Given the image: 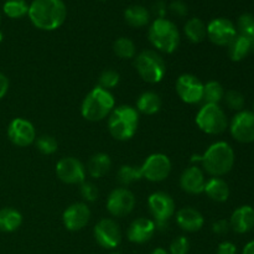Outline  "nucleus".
Here are the masks:
<instances>
[{
    "label": "nucleus",
    "instance_id": "nucleus-40",
    "mask_svg": "<svg viewBox=\"0 0 254 254\" xmlns=\"http://www.w3.org/2000/svg\"><path fill=\"white\" fill-rule=\"evenodd\" d=\"M230 230H231L230 221L227 220H218L212 225V231L213 233H216V235L223 236L226 235V233H228V231Z\"/></svg>",
    "mask_w": 254,
    "mask_h": 254
},
{
    "label": "nucleus",
    "instance_id": "nucleus-44",
    "mask_svg": "<svg viewBox=\"0 0 254 254\" xmlns=\"http://www.w3.org/2000/svg\"><path fill=\"white\" fill-rule=\"evenodd\" d=\"M150 254H169V252L164 250V248H156V250H154Z\"/></svg>",
    "mask_w": 254,
    "mask_h": 254
},
{
    "label": "nucleus",
    "instance_id": "nucleus-46",
    "mask_svg": "<svg viewBox=\"0 0 254 254\" xmlns=\"http://www.w3.org/2000/svg\"><path fill=\"white\" fill-rule=\"evenodd\" d=\"M111 254H123V253H121V252H112Z\"/></svg>",
    "mask_w": 254,
    "mask_h": 254
},
{
    "label": "nucleus",
    "instance_id": "nucleus-20",
    "mask_svg": "<svg viewBox=\"0 0 254 254\" xmlns=\"http://www.w3.org/2000/svg\"><path fill=\"white\" fill-rule=\"evenodd\" d=\"M176 223L183 231L193 233L203 227L205 218L201 215L200 211L192 207H184L180 208L176 213Z\"/></svg>",
    "mask_w": 254,
    "mask_h": 254
},
{
    "label": "nucleus",
    "instance_id": "nucleus-48",
    "mask_svg": "<svg viewBox=\"0 0 254 254\" xmlns=\"http://www.w3.org/2000/svg\"><path fill=\"white\" fill-rule=\"evenodd\" d=\"M99 1H106V0H99Z\"/></svg>",
    "mask_w": 254,
    "mask_h": 254
},
{
    "label": "nucleus",
    "instance_id": "nucleus-25",
    "mask_svg": "<svg viewBox=\"0 0 254 254\" xmlns=\"http://www.w3.org/2000/svg\"><path fill=\"white\" fill-rule=\"evenodd\" d=\"M22 223V215L12 207L0 208V231L11 233L19 230Z\"/></svg>",
    "mask_w": 254,
    "mask_h": 254
},
{
    "label": "nucleus",
    "instance_id": "nucleus-6",
    "mask_svg": "<svg viewBox=\"0 0 254 254\" xmlns=\"http://www.w3.org/2000/svg\"><path fill=\"white\" fill-rule=\"evenodd\" d=\"M134 64L139 76L148 83H159L165 77L166 64L158 51L144 50L135 57Z\"/></svg>",
    "mask_w": 254,
    "mask_h": 254
},
{
    "label": "nucleus",
    "instance_id": "nucleus-9",
    "mask_svg": "<svg viewBox=\"0 0 254 254\" xmlns=\"http://www.w3.org/2000/svg\"><path fill=\"white\" fill-rule=\"evenodd\" d=\"M140 179H146L151 183H160L169 176L171 171V161L165 154H151L146 160L138 166Z\"/></svg>",
    "mask_w": 254,
    "mask_h": 254
},
{
    "label": "nucleus",
    "instance_id": "nucleus-45",
    "mask_svg": "<svg viewBox=\"0 0 254 254\" xmlns=\"http://www.w3.org/2000/svg\"><path fill=\"white\" fill-rule=\"evenodd\" d=\"M2 39H4V35H2V32L0 31V42L2 41Z\"/></svg>",
    "mask_w": 254,
    "mask_h": 254
},
{
    "label": "nucleus",
    "instance_id": "nucleus-23",
    "mask_svg": "<svg viewBox=\"0 0 254 254\" xmlns=\"http://www.w3.org/2000/svg\"><path fill=\"white\" fill-rule=\"evenodd\" d=\"M112 168V160L108 154L97 153L87 163V171L94 179L103 178Z\"/></svg>",
    "mask_w": 254,
    "mask_h": 254
},
{
    "label": "nucleus",
    "instance_id": "nucleus-16",
    "mask_svg": "<svg viewBox=\"0 0 254 254\" xmlns=\"http://www.w3.org/2000/svg\"><path fill=\"white\" fill-rule=\"evenodd\" d=\"M231 134L240 143L254 141V112L241 111L232 118L230 127Z\"/></svg>",
    "mask_w": 254,
    "mask_h": 254
},
{
    "label": "nucleus",
    "instance_id": "nucleus-33",
    "mask_svg": "<svg viewBox=\"0 0 254 254\" xmlns=\"http://www.w3.org/2000/svg\"><path fill=\"white\" fill-rule=\"evenodd\" d=\"M36 143L37 150L40 151L44 155H52L57 151L59 149V143H57L56 139L51 135H41L39 138H36L35 140Z\"/></svg>",
    "mask_w": 254,
    "mask_h": 254
},
{
    "label": "nucleus",
    "instance_id": "nucleus-4",
    "mask_svg": "<svg viewBox=\"0 0 254 254\" xmlns=\"http://www.w3.org/2000/svg\"><path fill=\"white\" fill-rule=\"evenodd\" d=\"M139 124V112L131 106H119L108 117V129L117 140H129L136 133Z\"/></svg>",
    "mask_w": 254,
    "mask_h": 254
},
{
    "label": "nucleus",
    "instance_id": "nucleus-47",
    "mask_svg": "<svg viewBox=\"0 0 254 254\" xmlns=\"http://www.w3.org/2000/svg\"><path fill=\"white\" fill-rule=\"evenodd\" d=\"M0 22H1V15H0Z\"/></svg>",
    "mask_w": 254,
    "mask_h": 254
},
{
    "label": "nucleus",
    "instance_id": "nucleus-3",
    "mask_svg": "<svg viewBox=\"0 0 254 254\" xmlns=\"http://www.w3.org/2000/svg\"><path fill=\"white\" fill-rule=\"evenodd\" d=\"M114 108H116V99L111 91L97 86L84 97L81 106V113L87 121L99 122L109 117Z\"/></svg>",
    "mask_w": 254,
    "mask_h": 254
},
{
    "label": "nucleus",
    "instance_id": "nucleus-7",
    "mask_svg": "<svg viewBox=\"0 0 254 254\" xmlns=\"http://www.w3.org/2000/svg\"><path fill=\"white\" fill-rule=\"evenodd\" d=\"M196 124L203 133L218 135L226 130L228 121L226 113L218 104H203L196 116Z\"/></svg>",
    "mask_w": 254,
    "mask_h": 254
},
{
    "label": "nucleus",
    "instance_id": "nucleus-26",
    "mask_svg": "<svg viewBox=\"0 0 254 254\" xmlns=\"http://www.w3.org/2000/svg\"><path fill=\"white\" fill-rule=\"evenodd\" d=\"M251 51H252V46H251L250 40L243 35L237 34L228 45V56L235 62L242 61L250 55Z\"/></svg>",
    "mask_w": 254,
    "mask_h": 254
},
{
    "label": "nucleus",
    "instance_id": "nucleus-41",
    "mask_svg": "<svg viewBox=\"0 0 254 254\" xmlns=\"http://www.w3.org/2000/svg\"><path fill=\"white\" fill-rule=\"evenodd\" d=\"M216 254H237V247L232 242H222L218 245Z\"/></svg>",
    "mask_w": 254,
    "mask_h": 254
},
{
    "label": "nucleus",
    "instance_id": "nucleus-42",
    "mask_svg": "<svg viewBox=\"0 0 254 254\" xmlns=\"http://www.w3.org/2000/svg\"><path fill=\"white\" fill-rule=\"evenodd\" d=\"M7 91H9V79L2 72H0V99L4 98Z\"/></svg>",
    "mask_w": 254,
    "mask_h": 254
},
{
    "label": "nucleus",
    "instance_id": "nucleus-15",
    "mask_svg": "<svg viewBox=\"0 0 254 254\" xmlns=\"http://www.w3.org/2000/svg\"><path fill=\"white\" fill-rule=\"evenodd\" d=\"M237 34L235 24L225 17L213 19L207 25V37L217 46H228Z\"/></svg>",
    "mask_w": 254,
    "mask_h": 254
},
{
    "label": "nucleus",
    "instance_id": "nucleus-49",
    "mask_svg": "<svg viewBox=\"0 0 254 254\" xmlns=\"http://www.w3.org/2000/svg\"><path fill=\"white\" fill-rule=\"evenodd\" d=\"M253 108H254V104H253Z\"/></svg>",
    "mask_w": 254,
    "mask_h": 254
},
{
    "label": "nucleus",
    "instance_id": "nucleus-24",
    "mask_svg": "<svg viewBox=\"0 0 254 254\" xmlns=\"http://www.w3.org/2000/svg\"><path fill=\"white\" fill-rule=\"evenodd\" d=\"M161 108V98L155 92H144L139 96L136 101V111L139 113L146 114V116H153L158 113Z\"/></svg>",
    "mask_w": 254,
    "mask_h": 254
},
{
    "label": "nucleus",
    "instance_id": "nucleus-1",
    "mask_svg": "<svg viewBox=\"0 0 254 254\" xmlns=\"http://www.w3.org/2000/svg\"><path fill=\"white\" fill-rule=\"evenodd\" d=\"M27 16L37 29L54 31L66 20L67 7L62 0H32Z\"/></svg>",
    "mask_w": 254,
    "mask_h": 254
},
{
    "label": "nucleus",
    "instance_id": "nucleus-8",
    "mask_svg": "<svg viewBox=\"0 0 254 254\" xmlns=\"http://www.w3.org/2000/svg\"><path fill=\"white\" fill-rule=\"evenodd\" d=\"M149 211L155 222L156 230H168L169 220L175 213V202L173 197L163 191H158L149 196Z\"/></svg>",
    "mask_w": 254,
    "mask_h": 254
},
{
    "label": "nucleus",
    "instance_id": "nucleus-28",
    "mask_svg": "<svg viewBox=\"0 0 254 254\" xmlns=\"http://www.w3.org/2000/svg\"><path fill=\"white\" fill-rule=\"evenodd\" d=\"M184 32H185L189 41L193 42V44H200L207 36V26L201 19L192 17L184 26Z\"/></svg>",
    "mask_w": 254,
    "mask_h": 254
},
{
    "label": "nucleus",
    "instance_id": "nucleus-27",
    "mask_svg": "<svg viewBox=\"0 0 254 254\" xmlns=\"http://www.w3.org/2000/svg\"><path fill=\"white\" fill-rule=\"evenodd\" d=\"M124 19L131 27H144L149 24L150 12L141 5H131L124 11Z\"/></svg>",
    "mask_w": 254,
    "mask_h": 254
},
{
    "label": "nucleus",
    "instance_id": "nucleus-37",
    "mask_svg": "<svg viewBox=\"0 0 254 254\" xmlns=\"http://www.w3.org/2000/svg\"><path fill=\"white\" fill-rule=\"evenodd\" d=\"M79 192H81L83 200L87 201V202H94L98 198V189L94 184L88 183V181H83L81 184Z\"/></svg>",
    "mask_w": 254,
    "mask_h": 254
},
{
    "label": "nucleus",
    "instance_id": "nucleus-32",
    "mask_svg": "<svg viewBox=\"0 0 254 254\" xmlns=\"http://www.w3.org/2000/svg\"><path fill=\"white\" fill-rule=\"evenodd\" d=\"M117 179H118L119 183L124 186L130 185V184L134 183V181L140 180V176H139V171H138V166L123 165L118 170Z\"/></svg>",
    "mask_w": 254,
    "mask_h": 254
},
{
    "label": "nucleus",
    "instance_id": "nucleus-36",
    "mask_svg": "<svg viewBox=\"0 0 254 254\" xmlns=\"http://www.w3.org/2000/svg\"><path fill=\"white\" fill-rule=\"evenodd\" d=\"M238 34L248 37L254 34V16L251 14L241 15L237 22Z\"/></svg>",
    "mask_w": 254,
    "mask_h": 254
},
{
    "label": "nucleus",
    "instance_id": "nucleus-13",
    "mask_svg": "<svg viewBox=\"0 0 254 254\" xmlns=\"http://www.w3.org/2000/svg\"><path fill=\"white\" fill-rule=\"evenodd\" d=\"M135 196L127 188L114 189L107 200V210L114 217H124L134 210Z\"/></svg>",
    "mask_w": 254,
    "mask_h": 254
},
{
    "label": "nucleus",
    "instance_id": "nucleus-31",
    "mask_svg": "<svg viewBox=\"0 0 254 254\" xmlns=\"http://www.w3.org/2000/svg\"><path fill=\"white\" fill-rule=\"evenodd\" d=\"M114 54L119 57V59L123 60H129L134 59L136 54V49L134 42L131 41L128 37H119L118 40H116L113 45Z\"/></svg>",
    "mask_w": 254,
    "mask_h": 254
},
{
    "label": "nucleus",
    "instance_id": "nucleus-29",
    "mask_svg": "<svg viewBox=\"0 0 254 254\" xmlns=\"http://www.w3.org/2000/svg\"><path fill=\"white\" fill-rule=\"evenodd\" d=\"M225 97V89L217 81H208L203 84L202 102L205 104H218Z\"/></svg>",
    "mask_w": 254,
    "mask_h": 254
},
{
    "label": "nucleus",
    "instance_id": "nucleus-18",
    "mask_svg": "<svg viewBox=\"0 0 254 254\" xmlns=\"http://www.w3.org/2000/svg\"><path fill=\"white\" fill-rule=\"evenodd\" d=\"M156 227L155 222L150 218L140 217L134 220L128 228V240L135 245H144L153 238Z\"/></svg>",
    "mask_w": 254,
    "mask_h": 254
},
{
    "label": "nucleus",
    "instance_id": "nucleus-14",
    "mask_svg": "<svg viewBox=\"0 0 254 254\" xmlns=\"http://www.w3.org/2000/svg\"><path fill=\"white\" fill-rule=\"evenodd\" d=\"M7 136L14 145L25 148L36 140V130L31 122L24 118H15L7 127Z\"/></svg>",
    "mask_w": 254,
    "mask_h": 254
},
{
    "label": "nucleus",
    "instance_id": "nucleus-10",
    "mask_svg": "<svg viewBox=\"0 0 254 254\" xmlns=\"http://www.w3.org/2000/svg\"><path fill=\"white\" fill-rule=\"evenodd\" d=\"M94 240L104 250H114L122 242V232L118 223L112 218H103L93 228Z\"/></svg>",
    "mask_w": 254,
    "mask_h": 254
},
{
    "label": "nucleus",
    "instance_id": "nucleus-35",
    "mask_svg": "<svg viewBox=\"0 0 254 254\" xmlns=\"http://www.w3.org/2000/svg\"><path fill=\"white\" fill-rule=\"evenodd\" d=\"M119 81H121V76L117 71L114 69H106L101 73L98 79V86L101 88L107 89V91H111L114 87L118 86Z\"/></svg>",
    "mask_w": 254,
    "mask_h": 254
},
{
    "label": "nucleus",
    "instance_id": "nucleus-12",
    "mask_svg": "<svg viewBox=\"0 0 254 254\" xmlns=\"http://www.w3.org/2000/svg\"><path fill=\"white\" fill-rule=\"evenodd\" d=\"M57 178L68 185H81L86 181V168L78 159L66 156L56 164Z\"/></svg>",
    "mask_w": 254,
    "mask_h": 254
},
{
    "label": "nucleus",
    "instance_id": "nucleus-11",
    "mask_svg": "<svg viewBox=\"0 0 254 254\" xmlns=\"http://www.w3.org/2000/svg\"><path fill=\"white\" fill-rule=\"evenodd\" d=\"M176 93L183 102L188 104H197L202 102L203 83L191 73H184L176 81Z\"/></svg>",
    "mask_w": 254,
    "mask_h": 254
},
{
    "label": "nucleus",
    "instance_id": "nucleus-34",
    "mask_svg": "<svg viewBox=\"0 0 254 254\" xmlns=\"http://www.w3.org/2000/svg\"><path fill=\"white\" fill-rule=\"evenodd\" d=\"M225 103L226 106L230 109H233V111H243V107H245L246 99L245 96H243L241 92L236 91V89H231V91L225 92Z\"/></svg>",
    "mask_w": 254,
    "mask_h": 254
},
{
    "label": "nucleus",
    "instance_id": "nucleus-17",
    "mask_svg": "<svg viewBox=\"0 0 254 254\" xmlns=\"http://www.w3.org/2000/svg\"><path fill=\"white\" fill-rule=\"evenodd\" d=\"M89 218H91V210L83 202L72 203L64 210V215H62L64 227L72 232H76V231L86 227L89 222Z\"/></svg>",
    "mask_w": 254,
    "mask_h": 254
},
{
    "label": "nucleus",
    "instance_id": "nucleus-21",
    "mask_svg": "<svg viewBox=\"0 0 254 254\" xmlns=\"http://www.w3.org/2000/svg\"><path fill=\"white\" fill-rule=\"evenodd\" d=\"M230 226L236 233L250 232L254 227V210L251 206L245 205L233 211L230 220Z\"/></svg>",
    "mask_w": 254,
    "mask_h": 254
},
{
    "label": "nucleus",
    "instance_id": "nucleus-22",
    "mask_svg": "<svg viewBox=\"0 0 254 254\" xmlns=\"http://www.w3.org/2000/svg\"><path fill=\"white\" fill-rule=\"evenodd\" d=\"M203 192L216 202H225L230 197V188L228 184L221 178H211L206 181Z\"/></svg>",
    "mask_w": 254,
    "mask_h": 254
},
{
    "label": "nucleus",
    "instance_id": "nucleus-30",
    "mask_svg": "<svg viewBox=\"0 0 254 254\" xmlns=\"http://www.w3.org/2000/svg\"><path fill=\"white\" fill-rule=\"evenodd\" d=\"M2 11L10 19H20L27 15L29 5L25 0H6L2 6Z\"/></svg>",
    "mask_w": 254,
    "mask_h": 254
},
{
    "label": "nucleus",
    "instance_id": "nucleus-39",
    "mask_svg": "<svg viewBox=\"0 0 254 254\" xmlns=\"http://www.w3.org/2000/svg\"><path fill=\"white\" fill-rule=\"evenodd\" d=\"M169 9H170V11L173 12L174 15H176V16L183 17L188 14V6H186L185 2L181 1V0H175V1L171 2Z\"/></svg>",
    "mask_w": 254,
    "mask_h": 254
},
{
    "label": "nucleus",
    "instance_id": "nucleus-38",
    "mask_svg": "<svg viewBox=\"0 0 254 254\" xmlns=\"http://www.w3.org/2000/svg\"><path fill=\"white\" fill-rule=\"evenodd\" d=\"M190 251V242L185 236L175 238L169 248V254H188Z\"/></svg>",
    "mask_w": 254,
    "mask_h": 254
},
{
    "label": "nucleus",
    "instance_id": "nucleus-5",
    "mask_svg": "<svg viewBox=\"0 0 254 254\" xmlns=\"http://www.w3.org/2000/svg\"><path fill=\"white\" fill-rule=\"evenodd\" d=\"M149 41L158 51L173 54L180 45V32L178 27L165 17H158L149 27Z\"/></svg>",
    "mask_w": 254,
    "mask_h": 254
},
{
    "label": "nucleus",
    "instance_id": "nucleus-43",
    "mask_svg": "<svg viewBox=\"0 0 254 254\" xmlns=\"http://www.w3.org/2000/svg\"><path fill=\"white\" fill-rule=\"evenodd\" d=\"M242 254H254V240L245 246Z\"/></svg>",
    "mask_w": 254,
    "mask_h": 254
},
{
    "label": "nucleus",
    "instance_id": "nucleus-2",
    "mask_svg": "<svg viewBox=\"0 0 254 254\" xmlns=\"http://www.w3.org/2000/svg\"><path fill=\"white\" fill-rule=\"evenodd\" d=\"M192 161H200L203 170L213 178H220L232 170L235 165V151L226 141H216L208 146L202 156H193Z\"/></svg>",
    "mask_w": 254,
    "mask_h": 254
},
{
    "label": "nucleus",
    "instance_id": "nucleus-19",
    "mask_svg": "<svg viewBox=\"0 0 254 254\" xmlns=\"http://www.w3.org/2000/svg\"><path fill=\"white\" fill-rule=\"evenodd\" d=\"M205 175L197 166H190L185 169L180 176V186L185 192L191 195H198L205 189Z\"/></svg>",
    "mask_w": 254,
    "mask_h": 254
}]
</instances>
